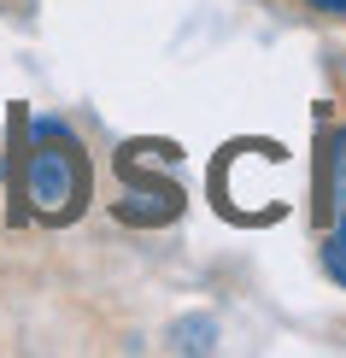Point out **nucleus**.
Listing matches in <instances>:
<instances>
[{"mask_svg":"<svg viewBox=\"0 0 346 358\" xmlns=\"http://www.w3.org/2000/svg\"><path fill=\"white\" fill-rule=\"evenodd\" d=\"M18 159H12V223L41 217V223H71L82 217L88 194H94V171H88V153L77 141H65L59 129H48L24 159V129L18 136Z\"/></svg>","mask_w":346,"mask_h":358,"instance_id":"obj_1","label":"nucleus"},{"mask_svg":"<svg viewBox=\"0 0 346 358\" xmlns=\"http://www.w3.org/2000/svg\"><path fill=\"white\" fill-rule=\"evenodd\" d=\"M323 264H329V276L346 288V223H335V235L323 241Z\"/></svg>","mask_w":346,"mask_h":358,"instance_id":"obj_2","label":"nucleus"},{"mask_svg":"<svg viewBox=\"0 0 346 358\" xmlns=\"http://www.w3.org/2000/svg\"><path fill=\"white\" fill-rule=\"evenodd\" d=\"M311 12H323V18H346V0H305Z\"/></svg>","mask_w":346,"mask_h":358,"instance_id":"obj_3","label":"nucleus"}]
</instances>
